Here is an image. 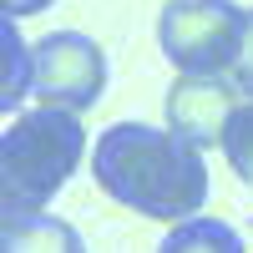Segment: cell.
Wrapping results in <instances>:
<instances>
[{"label": "cell", "instance_id": "cell-1", "mask_svg": "<svg viewBox=\"0 0 253 253\" xmlns=\"http://www.w3.org/2000/svg\"><path fill=\"white\" fill-rule=\"evenodd\" d=\"M91 172L112 203L157 223L193 218L208 198V162L172 126L117 122L91 147Z\"/></svg>", "mask_w": 253, "mask_h": 253}, {"label": "cell", "instance_id": "cell-2", "mask_svg": "<svg viewBox=\"0 0 253 253\" xmlns=\"http://www.w3.org/2000/svg\"><path fill=\"white\" fill-rule=\"evenodd\" d=\"M81 152H86L81 112L56 107V101H36L31 112H15L0 137V218L46 213V203L81 167Z\"/></svg>", "mask_w": 253, "mask_h": 253}, {"label": "cell", "instance_id": "cell-3", "mask_svg": "<svg viewBox=\"0 0 253 253\" xmlns=\"http://www.w3.org/2000/svg\"><path fill=\"white\" fill-rule=\"evenodd\" d=\"M243 15L233 0H167L157 15V46L177 71H228L238 56Z\"/></svg>", "mask_w": 253, "mask_h": 253}, {"label": "cell", "instance_id": "cell-4", "mask_svg": "<svg viewBox=\"0 0 253 253\" xmlns=\"http://www.w3.org/2000/svg\"><path fill=\"white\" fill-rule=\"evenodd\" d=\"M243 96L248 91L233 81V71H177V81L167 86L162 112L182 142H193L198 152H213V147H223Z\"/></svg>", "mask_w": 253, "mask_h": 253}, {"label": "cell", "instance_id": "cell-5", "mask_svg": "<svg viewBox=\"0 0 253 253\" xmlns=\"http://www.w3.org/2000/svg\"><path fill=\"white\" fill-rule=\"evenodd\" d=\"M107 91V51L81 31H51L36 41V96L86 112Z\"/></svg>", "mask_w": 253, "mask_h": 253}, {"label": "cell", "instance_id": "cell-6", "mask_svg": "<svg viewBox=\"0 0 253 253\" xmlns=\"http://www.w3.org/2000/svg\"><path fill=\"white\" fill-rule=\"evenodd\" d=\"M0 253H86V243L66 218L20 213V218H0Z\"/></svg>", "mask_w": 253, "mask_h": 253}, {"label": "cell", "instance_id": "cell-7", "mask_svg": "<svg viewBox=\"0 0 253 253\" xmlns=\"http://www.w3.org/2000/svg\"><path fill=\"white\" fill-rule=\"evenodd\" d=\"M0 51H5V66H0V112H20V101L36 91V46H26V36L15 31L10 15L0 26Z\"/></svg>", "mask_w": 253, "mask_h": 253}, {"label": "cell", "instance_id": "cell-8", "mask_svg": "<svg viewBox=\"0 0 253 253\" xmlns=\"http://www.w3.org/2000/svg\"><path fill=\"white\" fill-rule=\"evenodd\" d=\"M157 253H248L243 238H238V228L233 223H223V218H182L172 233L162 238Z\"/></svg>", "mask_w": 253, "mask_h": 253}, {"label": "cell", "instance_id": "cell-9", "mask_svg": "<svg viewBox=\"0 0 253 253\" xmlns=\"http://www.w3.org/2000/svg\"><path fill=\"white\" fill-rule=\"evenodd\" d=\"M218 152L228 157V167H233V177L243 187H253V96H243V107L233 117V126H228V137Z\"/></svg>", "mask_w": 253, "mask_h": 253}, {"label": "cell", "instance_id": "cell-10", "mask_svg": "<svg viewBox=\"0 0 253 253\" xmlns=\"http://www.w3.org/2000/svg\"><path fill=\"white\" fill-rule=\"evenodd\" d=\"M228 71H233V81H238V86L253 96V10L243 15V36H238V56H233V66H228Z\"/></svg>", "mask_w": 253, "mask_h": 253}, {"label": "cell", "instance_id": "cell-11", "mask_svg": "<svg viewBox=\"0 0 253 253\" xmlns=\"http://www.w3.org/2000/svg\"><path fill=\"white\" fill-rule=\"evenodd\" d=\"M0 5H5L10 20H20V15H41V10H51L56 0H0Z\"/></svg>", "mask_w": 253, "mask_h": 253}]
</instances>
